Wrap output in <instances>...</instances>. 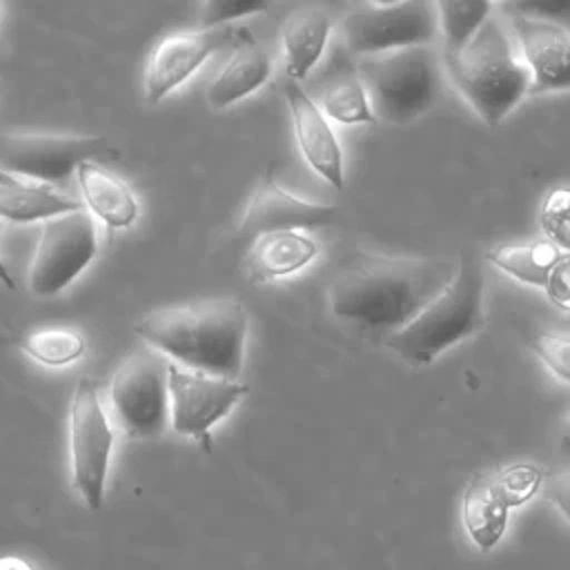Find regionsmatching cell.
Listing matches in <instances>:
<instances>
[{
	"mask_svg": "<svg viewBox=\"0 0 570 570\" xmlns=\"http://www.w3.org/2000/svg\"><path fill=\"white\" fill-rule=\"evenodd\" d=\"M454 272L456 263L450 258L356 252L330 283V309L361 327L394 332L436 298Z\"/></svg>",
	"mask_w": 570,
	"mask_h": 570,
	"instance_id": "cell-1",
	"label": "cell"
},
{
	"mask_svg": "<svg viewBox=\"0 0 570 570\" xmlns=\"http://www.w3.org/2000/svg\"><path fill=\"white\" fill-rule=\"evenodd\" d=\"M249 318L236 298L156 309L136 321V336L169 363L232 379L243 372Z\"/></svg>",
	"mask_w": 570,
	"mask_h": 570,
	"instance_id": "cell-2",
	"label": "cell"
},
{
	"mask_svg": "<svg viewBox=\"0 0 570 570\" xmlns=\"http://www.w3.org/2000/svg\"><path fill=\"white\" fill-rule=\"evenodd\" d=\"M443 62L456 91L490 127L530 94V73L494 16H488L465 47Z\"/></svg>",
	"mask_w": 570,
	"mask_h": 570,
	"instance_id": "cell-3",
	"label": "cell"
},
{
	"mask_svg": "<svg viewBox=\"0 0 570 570\" xmlns=\"http://www.w3.org/2000/svg\"><path fill=\"white\" fill-rule=\"evenodd\" d=\"M483 289L481 267L474 258L461 256L448 287L410 323L387 332L383 345L410 365H430L441 352L483 330Z\"/></svg>",
	"mask_w": 570,
	"mask_h": 570,
	"instance_id": "cell-4",
	"label": "cell"
},
{
	"mask_svg": "<svg viewBox=\"0 0 570 570\" xmlns=\"http://www.w3.org/2000/svg\"><path fill=\"white\" fill-rule=\"evenodd\" d=\"M374 118L405 125L441 96V56L434 47H407L381 56L358 58L354 67Z\"/></svg>",
	"mask_w": 570,
	"mask_h": 570,
	"instance_id": "cell-5",
	"label": "cell"
},
{
	"mask_svg": "<svg viewBox=\"0 0 570 570\" xmlns=\"http://www.w3.org/2000/svg\"><path fill=\"white\" fill-rule=\"evenodd\" d=\"M439 36L434 2H361L343 20V38L358 58L381 56L407 47H434Z\"/></svg>",
	"mask_w": 570,
	"mask_h": 570,
	"instance_id": "cell-6",
	"label": "cell"
},
{
	"mask_svg": "<svg viewBox=\"0 0 570 570\" xmlns=\"http://www.w3.org/2000/svg\"><path fill=\"white\" fill-rule=\"evenodd\" d=\"M71 481L87 508L98 510L105 499L107 472L114 452V428L102 410L96 383L82 376L69 407Z\"/></svg>",
	"mask_w": 570,
	"mask_h": 570,
	"instance_id": "cell-7",
	"label": "cell"
},
{
	"mask_svg": "<svg viewBox=\"0 0 570 570\" xmlns=\"http://www.w3.org/2000/svg\"><path fill=\"white\" fill-rule=\"evenodd\" d=\"M169 361L151 347L134 352L114 374L109 403L118 425L136 439L163 434L169 421Z\"/></svg>",
	"mask_w": 570,
	"mask_h": 570,
	"instance_id": "cell-8",
	"label": "cell"
},
{
	"mask_svg": "<svg viewBox=\"0 0 570 570\" xmlns=\"http://www.w3.org/2000/svg\"><path fill=\"white\" fill-rule=\"evenodd\" d=\"M105 154H111V145L100 136L0 131V171L49 187L62 185L82 163Z\"/></svg>",
	"mask_w": 570,
	"mask_h": 570,
	"instance_id": "cell-9",
	"label": "cell"
},
{
	"mask_svg": "<svg viewBox=\"0 0 570 570\" xmlns=\"http://www.w3.org/2000/svg\"><path fill=\"white\" fill-rule=\"evenodd\" d=\"M96 252V225L85 207L45 220L29 265V289L38 296L62 292L94 261Z\"/></svg>",
	"mask_w": 570,
	"mask_h": 570,
	"instance_id": "cell-10",
	"label": "cell"
},
{
	"mask_svg": "<svg viewBox=\"0 0 570 570\" xmlns=\"http://www.w3.org/2000/svg\"><path fill=\"white\" fill-rule=\"evenodd\" d=\"M249 392L245 383L167 365L169 423L178 434L209 445V430Z\"/></svg>",
	"mask_w": 570,
	"mask_h": 570,
	"instance_id": "cell-11",
	"label": "cell"
},
{
	"mask_svg": "<svg viewBox=\"0 0 570 570\" xmlns=\"http://www.w3.org/2000/svg\"><path fill=\"white\" fill-rule=\"evenodd\" d=\"M247 31L227 27L196 29L169 33L156 42L145 69V98L147 102H160L169 91L183 85L212 53L234 42L247 40Z\"/></svg>",
	"mask_w": 570,
	"mask_h": 570,
	"instance_id": "cell-12",
	"label": "cell"
},
{
	"mask_svg": "<svg viewBox=\"0 0 570 570\" xmlns=\"http://www.w3.org/2000/svg\"><path fill=\"white\" fill-rule=\"evenodd\" d=\"M338 209L325 203L303 200L285 191L276 180L265 178L254 189L243 218L238 223V238L254 240L267 232H301L307 227L330 225Z\"/></svg>",
	"mask_w": 570,
	"mask_h": 570,
	"instance_id": "cell-13",
	"label": "cell"
},
{
	"mask_svg": "<svg viewBox=\"0 0 570 570\" xmlns=\"http://www.w3.org/2000/svg\"><path fill=\"white\" fill-rule=\"evenodd\" d=\"M512 31L519 42L521 62L530 73V94L568 89V29L554 20L512 13Z\"/></svg>",
	"mask_w": 570,
	"mask_h": 570,
	"instance_id": "cell-14",
	"label": "cell"
},
{
	"mask_svg": "<svg viewBox=\"0 0 570 570\" xmlns=\"http://www.w3.org/2000/svg\"><path fill=\"white\" fill-rule=\"evenodd\" d=\"M283 94L289 105L294 136L307 165L332 187H343V149L312 96L294 80H283Z\"/></svg>",
	"mask_w": 570,
	"mask_h": 570,
	"instance_id": "cell-15",
	"label": "cell"
},
{
	"mask_svg": "<svg viewBox=\"0 0 570 570\" xmlns=\"http://www.w3.org/2000/svg\"><path fill=\"white\" fill-rule=\"evenodd\" d=\"M318 254V243L305 232H267L252 240L247 274L254 283H267L307 267Z\"/></svg>",
	"mask_w": 570,
	"mask_h": 570,
	"instance_id": "cell-16",
	"label": "cell"
},
{
	"mask_svg": "<svg viewBox=\"0 0 570 570\" xmlns=\"http://www.w3.org/2000/svg\"><path fill=\"white\" fill-rule=\"evenodd\" d=\"M332 31V18L321 7H303L283 24V69L287 80H303L321 60Z\"/></svg>",
	"mask_w": 570,
	"mask_h": 570,
	"instance_id": "cell-17",
	"label": "cell"
},
{
	"mask_svg": "<svg viewBox=\"0 0 570 570\" xmlns=\"http://www.w3.org/2000/svg\"><path fill=\"white\" fill-rule=\"evenodd\" d=\"M85 207L111 229H125L138 218V200L131 187L94 160L76 169Z\"/></svg>",
	"mask_w": 570,
	"mask_h": 570,
	"instance_id": "cell-18",
	"label": "cell"
},
{
	"mask_svg": "<svg viewBox=\"0 0 570 570\" xmlns=\"http://www.w3.org/2000/svg\"><path fill=\"white\" fill-rule=\"evenodd\" d=\"M272 76L269 56L252 40H243L218 76L209 82L205 98L212 109H225L261 89Z\"/></svg>",
	"mask_w": 570,
	"mask_h": 570,
	"instance_id": "cell-19",
	"label": "cell"
},
{
	"mask_svg": "<svg viewBox=\"0 0 570 570\" xmlns=\"http://www.w3.org/2000/svg\"><path fill=\"white\" fill-rule=\"evenodd\" d=\"M82 209L80 200L58 194L49 185L36 183H0V218L11 223H36L49 220L60 214Z\"/></svg>",
	"mask_w": 570,
	"mask_h": 570,
	"instance_id": "cell-20",
	"label": "cell"
},
{
	"mask_svg": "<svg viewBox=\"0 0 570 570\" xmlns=\"http://www.w3.org/2000/svg\"><path fill=\"white\" fill-rule=\"evenodd\" d=\"M463 523L470 539L481 550H490L503 537L508 525V508L497 497L490 474H481L470 481L463 497Z\"/></svg>",
	"mask_w": 570,
	"mask_h": 570,
	"instance_id": "cell-21",
	"label": "cell"
},
{
	"mask_svg": "<svg viewBox=\"0 0 570 570\" xmlns=\"http://www.w3.org/2000/svg\"><path fill=\"white\" fill-rule=\"evenodd\" d=\"M568 252L557 247L550 240H537V243H523V245H499L492 247L485 258L508 276H512L519 283L543 287L552 267L566 256Z\"/></svg>",
	"mask_w": 570,
	"mask_h": 570,
	"instance_id": "cell-22",
	"label": "cell"
},
{
	"mask_svg": "<svg viewBox=\"0 0 570 570\" xmlns=\"http://www.w3.org/2000/svg\"><path fill=\"white\" fill-rule=\"evenodd\" d=\"M325 118L341 122V125H358V122H374V114L370 109L367 94L356 78L354 69H345L334 73L321 94V107Z\"/></svg>",
	"mask_w": 570,
	"mask_h": 570,
	"instance_id": "cell-23",
	"label": "cell"
},
{
	"mask_svg": "<svg viewBox=\"0 0 570 570\" xmlns=\"http://www.w3.org/2000/svg\"><path fill=\"white\" fill-rule=\"evenodd\" d=\"M20 350L47 367H65L76 363L85 350V336L73 327H36L18 338Z\"/></svg>",
	"mask_w": 570,
	"mask_h": 570,
	"instance_id": "cell-24",
	"label": "cell"
},
{
	"mask_svg": "<svg viewBox=\"0 0 570 570\" xmlns=\"http://www.w3.org/2000/svg\"><path fill=\"white\" fill-rule=\"evenodd\" d=\"M436 24L443 33V58L459 53L474 31L492 11V2H463V0H441L434 2Z\"/></svg>",
	"mask_w": 570,
	"mask_h": 570,
	"instance_id": "cell-25",
	"label": "cell"
},
{
	"mask_svg": "<svg viewBox=\"0 0 570 570\" xmlns=\"http://www.w3.org/2000/svg\"><path fill=\"white\" fill-rule=\"evenodd\" d=\"M541 479V470L530 463H514L490 476L497 497L503 501L508 510L525 503L539 490Z\"/></svg>",
	"mask_w": 570,
	"mask_h": 570,
	"instance_id": "cell-26",
	"label": "cell"
},
{
	"mask_svg": "<svg viewBox=\"0 0 570 570\" xmlns=\"http://www.w3.org/2000/svg\"><path fill=\"white\" fill-rule=\"evenodd\" d=\"M539 223L546 234V240H550L557 247L568 252V245H570V191L566 187H557V189L548 191V196L541 205Z\"/></svg>",
	"mask_w": 570,
	"mask_h": 570,
	"instance_id": "cell-27",
	"label": "cell"
},
{
	"mask_svg": "<svg viewBox=\"0 0 570 570\" xmlns=\"http://www.w3.org/2000/svg\"><path fill=\"white\" fill-rule=\"evenodd\" d=\"M532 350L554 376H559L563 383L570 379V343L566 334H537L532 341Z\"/></svg>",
	"mask_w": 570,
	"mask_h": 570,
	"instance_id": "cell-28",
	"label": "cell"
},
{
	"mask_svg": "<svg viewBox=\"0 0 570 570\" xmlns=\"http://www.w3.org/2000/svg\"><path fill=\"white\" fill-rule=\"evenodd\" d=\"M267 2H232V0H212L200 9V29L227 27L229 20L254 16L267 11Z\"/></svg>",
	"mask_w": 570,
	"mask_h": 570,
	"instance_id": "cell-29",
	"label": "cell"
},
{
	"mask_svg": "<svg viewBox=\"0 0 570 570\" xmlns=\"http://www.w3.org/2000/svg\"><path fill=\"white\" fill-rule=\"evenodd\" d=\"M568 269H570V256L566 254L550 272L543 289L552 303H557L561 309H568L570 303V285H568Z\"/></svg>",
	"mask_w": 570,
	"mask_h": 570,
	"instance_id": "cell-30",
	"label": "cell"
},
{
	"mask_svg": "<svg viewBox=\"0 0 570 570\" xmlns=\"http://www.w3.org/2000/svg\"><path fill=\"white\" fill-rule=\"evenodd\" d=\"M0 570H36L27 559L22 557H0Z\"/></svg>",
	"mask_w": 570,
	"mask_h": 570,
	"instance_id": "cell-31",
	"label": "cell"
},
{
	"mask_svg": "<svg viewBox=\"0 0 570 570\" xmlns=\"http://www.w3.org/2000/svg\"><path fill=\"white\" fill-rule=\"evenodd\" d=\"M0 281H2V285H4L7 289H16V283H13V278H11V274H9V269H7V265H4L2 258H0Z\"/></svg>",
	"mask_w": 570,
	"mask_h": 570,
	"instance_id": "cell-32",
	"label": "cell"
},
{
	"mask_svg": "<svg viewBox=\"0 0 570 570\" xmlns=\"http://www.w3.org/2000/svg\"><path fill=\"white\" fill-rule=\"evenodd\" d=\"M16 180H20V178H13V176H9V174L0 171V183H16Z\"/></svg>",
	"mask_w": 570,
	"mask_h": 570,
	"instance_id": "cell-33",
	"label": "cell"
},
{
	"mask_svg": "<svg viewBox=\"0 0 570 570\" xmlns=\"http://www.w3.org/2000/svg\"><path fill=\"white\" fill-rule=\"evenodd\" d=\"M0 9H2V4H0Z\"/></svg>",
	"mask_w": 570,
	"mask_h": 570,
	"instance_id": "cell-34",
	"label": "cell"
}]
</instances>
